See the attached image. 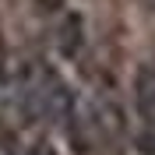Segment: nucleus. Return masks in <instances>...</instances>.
<instances>
[{
	"label": "nucleus",
	"instance_id": "7ed1b4c3",
	"mask_svg": "<svg viewBox=\"0 0 155 155\" xmlns=\"http://www.w3.org/2000/svg\"><path fill=\"white\" fill-rule=\"evenodd\" d=\"M11 74V53H7V39H4V28H0V81H7Z\"/></svg>",
	"mask_w": 155,
	"mask_h": 155
},
{
	"label": "nucleus",
	"instance_id": "20e7f679",
	"mask_svg": "<svg viewBox=\"0 0 155 155\" xmlns=\"http://www.w3.org/2000/svg\"><path fill=\"white\" fill-rule=\"evenodd\" d=\"M35 4L42 11H60V7H64V0H35Z\"/></svg>",
	"mask_w": 155,
	"mask_h": 155
},
{
	"label": "nucleus",
	"instance_id": "f257e3e1",
	"mask_svg": "<svg viewBox=\"0 0 155 155\" xmlns=\"http://www.w3.org/2000/svg\"><path fill=\"white\" fill-rule=\"evenodd\" d=\"M134 102H137L141 120H145L148 130L155 134V64L137 67V78H134Z\"/></svg>",
	"mask_w": 155,
	"mask_h": 155
},
{
	"label": "nucleus",
	"instance_id": "f03ea898",
	"mask_svg": "<svg viewBox=\"0 0 155 155\" xmlns=\"http://www.w3.org/2000/svg\"><path fill=\"white\" fill-rule=\"evenodd\" d=\"M78 46H81V18H67V25L60 32V49H64V57H74Z\"/></svg>",
	"mask_w": 155,
	"mask_h": 155
}]
</instances>
